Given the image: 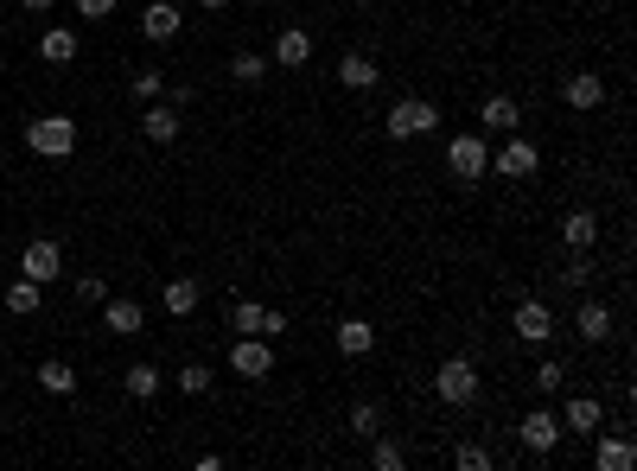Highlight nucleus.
I'll return each instance as SVG.
<instances>
[{
    "label": "nucleus",
    "instance_id": "nucleus-10",
    "mask_svg": "<svg viewBox=\"0 0 637 471\" xmlns=\"http://www.w3.org/2000/svg\"><path fill=\"white\" fill-rule=\"evenodd\" d=\"M141 134L153 147H166V141H179V102H147V115H141Z\"/></svg>",
    "mask_w": 637,
    "mask_h": 471
},
{
    "label": "nucleus",
    "instance_id": "nucleus-18",
    "mask_svg": "<svg viewBox=\"0 0 637 471\" xmlns=\"http://www.w3.org/2000/svg\"><path fill=\"white\" fill-rule=\"evenodd\" d=\"M376 77H383V71H376L364 51H344V58H338V83H344V90H376Z\"/></svg>",
    "mask_w": 637,
    "mask_h": 471
},
{
    "label": "nucleus",
    "instance_id": "nucleus-35",
    "mask_svg": "<svg viewBox=\"0 0 637 471\" xmlns=\"http://www.w3.org/2000/svg\"><path fill=\"white\" fill-rule=\"evenodd\" d=\"M453 465H459V471H491V452H485V446H459Z\"/></svg>",
    "mask_w": 637,
    "mask_h": 471
},
{
    "label": "nucleus",
    "instance_id": "nucleus-20",
    "mask_svg": "<svg viewBox=\"0 0 637 471\" xmlns=\"http://www.w3.org/2000/svg\"><path fill=\"white\" fill-rule=\"evenodd\" d=\"M39 58H45V64H71V58H77V32H71V26H45V32H39Z\"/></svg>",
    "mask_w": 637,
    "mask_h": 471
},
{
    "label": "nucleus",
    "instance_id": "nucleus-39",
    "mask_svg": "<svg viewBox=\"0 0 637 471\" xmlns=\"http://www.w3.org/2000/svg\"><path fill=\"white\" fill-rule=\"evenodd\" d=\"M198 7H223V0H198Z\"/></svg>",
    "mask_w": 637,
    "mask_h": 471
},
{
    "label": "nucleus",
    "instance_id": "nucleus-34",
    "mask_svg": "<svg viewBox=\"0 0 637 471\" xmlns=\"http://www.w3.org/2000/svg\"><path fill=\"white\" fill-rule=\"evenodd\" d=\"M160 96H166L160 71H134V102H160Z\"/></svg>",
    "mask_w": 637,
    "mask_h": 471
},
{
    "label": "nucleus",
    "instance_id": "nucleus-31",
    "mask_svg": "<svg viewBox=\"0 0 637 471\" xmlns=\"http://www.w3.org/2000/svg\"><path fill=\"white\" fill-rule=\"evenodd\" d=\"M529 382H536V389H542V395H555V389H561V382H567V370H561V363H555V357H542V363H536V376H529Z\"/></svg>",
    "mask_w": 637,
    "mask_h": 471
},
{
    "label": "nucleus",
    "instance_id": "nucleus-5",
    "mask_svg": "<svg viewBox=\"0 0 637 471\" xmlns=\"http://www.w3.org/2000/svg\"><path fill=\"white\" fill-rule=\"evenodd\" d=\"M516 440H523V452H555L561 446V414L555 408H529L523 421H516Z\"/></svg>",
    "mask_w": 637,
    "mask_h": 471
},
{
    "label": "nucleus",
    "instance_id": "nucleus-23",
    "mask_svg": "<svg viewBox=\"0 0 637 471\" xmlns=\"http://www.w3.org/2000/svg\"><path fill=\"white\" fill-rule=\"evenodd\" d=\"M561 236H567V249H593V242H599V217L593 211H567Z\"/></svg>",
    "mask_w": 637,
    "mask_h": 471
},
{
    "label": "nucleus",
    "instance_id": "nucleus-21",
    "mask_svg": "<svg viewBox=\"0 0 637 471\" xmlns=\"http://www.w3.org/2000/svg\"><path fill=\"white\" fill-rule=\"evenodd\" d=\"M567 102H574V109H599V102H606V77H599V71H574V77H567Z\"/></svg>",
    "mask_w": 637,
    "mask_h": 471
},
{
    "label": "nucleus",
    "instance_id": "nucleus-13",
    "mask_svg": "<svg viewBox=\"0 0 637 471\" xmlns=\"http://www.w3.org/2000/svg\"><path fill=\"white\" fill-rule=\"evenodd\" d=\"M606 427V408H599V395H574L561 414V433H599Z\"/></svg>",
    "mask_w": 637,
    "mask_h": 471
},
{
    "label": "nucleus",
    "instance_id": "nucleus-15",
    "mask_svg": "<svg viewBox=\"0 0 637 471\" xmlns=\"http://www.w3.org/2000/svg\"><path fill=\"white\" fill-rule=\"evenodd\" d=\"M574 331H580L587 344H606V338H612V306H606V300H587V306L574 312Z\"/></svg>",
    "mask_w": 637,
    "mask_h": 471
},
{
    "label": "nucleus",
    "instance_id": "nucleus-37",
    "mask_svg": "<svg viewBox=\"0 0 637 471\" xmlns=\"http://www.w3.org/2000/svg\"><path fill=\"white\" fill-rule=\"evenodd\" d=\"M77 13H83V20H109L115 0H77Z\"/></svg>",
    "mask_w": 637,
    "mask_h": 471
},
{
    "label": "nucleus",
    "instance_id": "nucleus-30",
    "mask_svg": "<svg viewBox=\"0 0 637 471\" xmlns=\"http://www.w3.org/2000/svg\"><path fill=\"white\" fill-rule=\"evenodd\" d=\"M370 459H376V471H402V465H408V452L395 446V440H383V433H376V452H370Z\"/></svg>",
    "mask_w": 637,
    "mask_h": 471
},
{
    "label": "nucleus",
    "instance_id": "nucleus-16",
    "mask_svg": "<svg viewBox=\"0 0 637 471\" xmlns=\"http://www.w3.org/2000/svg\"><path fill=\"white\" fill-rule=\"evenodd\" d=\"M338 351L344 357H370L376 351V325L370 319H338Z\"/></svg>",
    "mask_w": 637,
    "mask_h": 471
},
{
    "label": "nucleus",
    "instance_id": "nucleus-38",
    "mask_svg": "<svg viewBox=\"0 0 637 471\" xmlns=\"http://www.w3.org/2000/svg\"><path fill=\"white\" fill-rule=\"evenodd\" d=\"M20 7H26V13H51V0H20Z\"/></svg>",
    "mask_w": 637,
    "mask_h": 471
},
{
    "label": "nucleus",
    "instance_id": "nucleus-40",
    "mask_svg": "<svg viewBox=\"0 0 637 471\" xmlns=\"http://www.w3.org/2000/svg\"><path fill=\"white\" fill-rule=\"evenodd\" d=\"M357 7H376V0H357Z\"/></svg>",
    "mask_w": 637,
    "mask_h": 471
},
{
    "label": "nucleus",
    "instance_id": "nucleus-2",
    "mask_svg": "<svg viewBox=\"0 0 637 471\" xmlns=\"http://www.w3.org/2000/svg\"><path fill=\"white\" fill-rule=\"evenodd\" d=\"M383 128H389V141H421V134L440 128V109H434V102H421V96H408V102H395V109H389Z\"/></svg>",
    "mask_w": 637,
    "mask_h": 471
},
{
    "label": "nucleus",
    "instance_id": "nucleus-27",
    "mask_svg": "<svg viewBox=\"0 0 637 471\" xmlns=\"http://www.w3.org/2000/svg\"><path fill=\"white\" fill-rule=\"evenodd\" d=\"M39 281H26V274H20V281H13L7 287V312H13V319H26V312H39Z\"/></svg>",
    "mask_w": 637,
    "mask_h": 471
},
{
    "label": "nucleus",
    "instance_id": "nucleus-24",
    "mask_svg": "<svg viewBox=\"0 0 637 471\" xmlns=\"http://www.w3.org/2000/svg\"><path fill=\"white\" fill-rule=\"evenodd\" d=\"M122 389H128L134 401H153V395H160V370H153V363H128V370H122Z\"/></svg>",
    "mask_w": 637,
    "mask_h": 471
},
{
    "label": "nucleus",
    "instance_id": "nucleus-28",
    "mask_svg": "<svg viewBox=\"0 0 637 471\" xmlns=\"http://www.w3.org/2000/svg\"><path fill=\"white\" fill-rule=\"evenodd\" d=\"M351 433H357V440H376V433H383V401H357V408H351Z\"/></svg>",
    "mask_w": 637,
    "mask_h": 471
},
{
    "label": "nucleus",
    "instance_id": "nucleus-14",
    "mask_svg": "<svg viewBox=\"0 0 637 471\" xmlns=\"http://www.w3.org/2000/svg\"><path fill=\"white\" fill-rule=\"evenodd\" d=\"M593 440H599V452H593L599 471H631L637 465V446L625 440V433H593Z\"/></svg>",
    "mask_w": 637,
    "mask_h": 471
},
{
    "label": "nucleus",
    "instance_id": "nucleus-12",
    "mask_svg": "<svg viewBox=\"0 0 637 471\" xmlns=\"http://www.w3.org/2000/svg\"><path fill=\"white\" fill-rule=\"evenodd\" d=\"M536 166H542V153L529 147V141H504V147H497V160H491V172H504V179H529Z\"/></svg>",
    "mask_w": 637,
    "mask_h": 471
},
{
    "label": "nucleus",
    "instance_id": "nucleus-17",
    "mask_svg": "<svg viewBox=\"0 0 637 471\" xmlns=\"http://www.w3.org/2000/svg\"><path fill=\"white\" fill-rule=\"evenodd\" d=\"M478 121H485L491 134H510V128H523V109H516V96H485Z\"/></svg>",
    "mask_w": 637,
    "mask_h": 471
},
{
    "label": "nucleus",
    "instance_id": "nucleus-11",
    "mask_svg": "<svg viewBox=\"0 0 637 471\" xmlns=\"http://www.w3.org/2000/svg\"><path fill=\"white\" fill-rule=\"evenodd\" d=\"M510 325H516V338H523V344H548V331H555V312H548L542 300H523Z\"/></svg>",
    "mask_w": 637,
    "mask_h": 471
},
{
    "label": "nucleus",
    "instance_id": "nucleus-4",
    "mask_svg": "<svg viewBox=\"0 0 637 471\" xmlns=\"http://www.w3.org/2000/svg\"><path fill=\"white\" fill-rule=\"evenodd\" d=\"M434 395L446 401V408H466V401L478 395V363L472 357H446L440 376H434Z\"/></svg>",
    "mask_w": 637,
    "mask_h": 471
},
{
    "label": "nucleus",
    "instance_id": "nucleus-36",
    "mask_svg": "<svg viewBox=\"0 0 637 471\" xmlns=\"http://www.w3.org/2000/svg\"><path fill=\"white\" fill-rule=\"evenodd\" d=\"M567 287H587L593 281V261H587V249H574V261H567V274H561Z\"/></svg>",
    "mask_w": 637,
    "mask_h": 471
},
{
    "label": "nucleus",
    "instance_id": "nucleus-8",
    "mask_svg": "<svg viewBox=\"0 0 637 471\" xmlns=\"http://www.w3.org/2000/svg\"><path fill=\"white\" fill-rule=\"evenodd\" d=\"M58 268H64V249H58V242H51V236H39V242H26V255H20V274H26V281H58Z\"/></svg>",
    "mask_w": 637,
    "mask_h": 471
},
{
    "label": "nucleus",
    "instance_id": "nucleus-19",
    "mask_svg": "<svg viewBox=\"0 0 637 471\" xmlns=\"http://www.w3.org/2000/svg\"><path fill=\"white\" fill-rule=\"evenodd\" d=\"M179 26H185V13L172 7V0H153V7L141 13V32H147V39H172Z\"/></svg>",
    "mask_w": 637,
    "mask_h": 471
},
{
    "label": "nucleus",
    "instance_id": "nucleus-29",
    "mask_svg": "<svg viewBox=\"0 0 637 471\" xmlns=\"http://www.w3.org/2000/svg\"><path fill=\"white\" fill-rule=\"evenodd\" d=\"M230 77H236V83H262V77H268V58H255V51H236Z\"/></svg>",
    "mask_w": 637,
    "mask_h": 471
},
{
    "label": "nucleus",
    "instance_id": "nucleus-3",
    "mask_svg": "<svg viewBox=\"0 0 637 471\" xmlns=\"http://www.w3.org/2000/svg\"><path fill=\"white\" fill-rule=\"evenodd\" d=\"M446 166H453V179H459V185L485 179V172H491V147H485V134H453V141H446Z\"/></svg>",
    "mask_w": 637,
    "mask_h": 471
},
{
    "label": "nucleus",
    "instance_id": "nucleus-22",
    "mask_svg": "<svg viewBox=\"0 0 637 471\" xmlns=\"http://www.w3.org/2000/svg\"><path fill=\"white\" fill-rule=\"evenodd\" d=\"M102 325H109L115 338H134V331H141V300H102Z\"/></svg>",
    "mask_w": 637,
    "mask_h": 471
},
{
    "label": "nucleus",
    "instance_id": "nucleus-33",
    "mask_svg": "<svg viewBox=\"0 0 637 471\" xmlns=\"http://www.w3.org/2000/svg\"><path fill=\"white\" fill-rule=\"evenodd\" d=\"M172 382H179L185 395H204V389H211V370H204V363H185V370L172 376Z\"/></svg>",
    "mask_w": 637,
    "mask_h": 471
},
{
    "label": "nucleus",
    "instance_id": "nucleus-6",
    "mask_svg": "<svg viewBox=\"0 0 637 471\" xmlns=\"http://www.w3.org/2000/svg\"><path fill=\"white\" fill-rule=\"evenodd\" d=\"M230 325L243 331V338H281V331H294V319H287V312H268V306H255V300L236 306Z\"/></svg>",
    "mask_w": 637,
    "mask_h": 471
},
{
    "label": "nucleus",
    "instance_id": "nucleus-1",
    "mask_svg": "<svg viewBox=\"0 0 637 471\" xmlns=\"http://www.w3.org/2000/svg\"><path fill=\"white\" fill-rule=\"evenodd\" d=\"M26 147L45 153V160H71V153H77V121H71V115H39V121H26Z\"/></svg>",
    "mask_w": 637,
    "mask_h": 471
},
{
    "label": "nucleus",
    "instance_id": "nucleus-32",
    "mask_svg": "<svg viewBox=\"0 0 637 471\" xmlns=\"http://www.w3.org/2000/svg\"><path fill=\"white\" fill-rule=\"evenodd\" d=\"M77 300L83 306H102V300H109V281H102V274H77Z\"/></svg>",
    "mask_w": 637,
    "mask_h": 471
},
{
    "label": "nucleus",
    "instance_id": "nucleus-25",
    "mask_svg": "<svg viewBox=\"0 0 637 471\" xmlns=\"http://www.w3.org/2000/svg\"><path fill=\"white\" fill-rule=\"evenodd\" d=\"M39 389L45 395H71L77 389V370H71V363H58V357H45L39 363Z\"/></svg>",
    "mask_w": 637,
    "mask_h": 471
},
{
    "label": "nucleus",
    "instance_id": "nucleus-41",
    "mask_svg": "<svg viewBox=\"0 0 637 471\" xmlns=\"http://www.w3.org/2000/svg\"><path fill=\"white\" fill-rule=\"evenodd\" d=\"M0 153H7V141H0Z\"/></svg>",
    "mask_w": 637,
    "mask_h": 471
},
{
    "label": "nucleus",
    "instance_id": "nucleus-9",
    "mask_svg": "<svg viewBox=\"0 0 637 471\" xmlns=\"http://www.w3.org/2000/svg\"><path fill=\"white\" fill-rule=\"evenodd\" d=\"M306 58H313V32H306V26H287L281 39H274V51H268L274 71H300Z\"/></svg>",
    "mask_w": 637,
    "mask_h": 471
},
{
    "label": "nucleus",
    "instance_id": "nucleus-26",
    "mask_svg": "<svg viewBox=\"0 0 637 471\" xmlns=\"http://www.w3.org/2000/svg\"><path fill=\"white\" fill-rule=\"evenodd\" d=\"M166 312H172V319H185V312H198V281H192V274H179V281H166Z\"/></svg>",
    "mask_w": 637,
    "mask_h": 471
},
{
    "label": "nucleus",
    "instance_id": "nucleus-7",
    "mask_svg": "<svg viewBox=\"0 0 637 471\" xmlns=\"http://www.w3.org/2000/svg\"><path fill=\"white\" fill-rule=\"evenodd\" d=\"M230 370L243 376V382H262L268 370H274V351L262 338H243V331H236V344H230Z\"/></svg>",
    "mask_w": 637,
    "mask_h": 471
}]
</instances>
